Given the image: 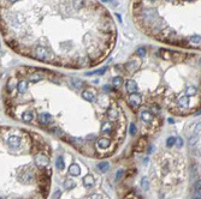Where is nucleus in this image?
Instances as JSON below:
<instances>
[{"mask_svg":"<svg viewBox=\"0 0 201 199\" xmlns=\"http://www.w3.org/2000/svg\"><path fill=\"white\" fill-rule=\"evenodd\" d=\"M98 168L101 170V172H107L109 169H110V164H109V162H106V161H104V162H100L99 164H98Z\"/></svg>","mask_w":201,"mask_h":199,"instance_id":"obj_20","label":"nucleus"},{"mask_svg":"<svg viewBox=\"0 0 201 199\" xmlns=\"http://www.w3.org/2000/svg\"><path fill=\"white\" fill-rule=\"evenodd\" d=\"M175 143H176L177 148H182V146H183V140H182V138H176Z\"/></svg>","mask_w":201,"mask_h":199,"instance_id":"obj_29","label":"nucleus"},{"mask_svg":"<svg viewBox=\"0 0 201 199\" xmlns=\"http://www.w3.org/2000/svg\"><path fill=\"white\" fill-rule=\"evenodd\" d=\"M6 143H8V145H9L11 149H16V148H18V146L21 145L22 139H21V137H20V136L12 134V136H10V137L8 138Z\"/></svg>","mask_w":201,"mask_h":199,"instance_id":"obj_5","label":"nucleus"},{"mask_svg":"<svg viewBox=\"0 0 201 199\" xmlns=\"http://www.w3.org/2000/svg\"><path fill=\"white\" fill-rule=\"evenodd\" d=\"M15 88H16V83H15V78L14 77H11L9 80H8V85H6V90H8V92H12L14 90H15Z\"/></svg>","mask_w":201,"mask_h":199,"instance_id":"obj_18","label":"nucleus"},{"mask_svg":"<svg viewBox=\"0 0 201 199\" xmlns=\"http://www.w3.org/2000/svg\"><path fill=\"white\" fill-rule=\"evenodd\" d=\"M56 167H57L58 169H60V170L64 169L65 163H64V160H63L62 157H58V158H57V161H56Z\"/></svg>","mask_w":201,"mask_h":199,"instance_id":"obj_22","label":"nucleus"},{"mask_svg":"<svg viewBox=\"0 0 201 199\" xmlns=\"http://www.w3.org/2000/svg\"><path fill=\"white\" fill-rule=\"evenodd\" d=\"M130 133H131L133 136L136 133V126H135V124H134V123L130 125Z\"/></svg>","mask_w":201,"mask_h":199,"instance_id":"obj_30","label":"nucleus"},{"mask_svg":"<svg viewBox=\"0 0 201 199\" xmlns=\"http://www.w3.org/2000/svg\"><path fill=\"white\" fill-rule=\"evenodd\" d=\"M71 82H72V85H74L76 89H81V88L83 86V82H82L81 79H78V78H72Z\"/></svg>","mask_w":201,"mask_h":199,"instance_id":"obj_21","label":"nucleus"},{"mask_svg":"<svg viewBox=\"0 0 201 199\" xmlns=\"http://www.w3.org/2000/svg\"><path fill=\"white\" fill-rule=\"evenodd\" d=\"M82 97L86 100V101H88V102H93L94 100H95V97H96V92L93 89H87V90H84L82 92Z\"/></svg>","mask_w":201,"mask_h":199,"instance_id":"obj_8","label":"nucleus"},{"mask_svg":"<svg viewBox=\"0 0 201 199\" xmlns=\"http://www.w3.org/2000/svg\"><path fill=\"white\" fill-rule=\"evenodd\" d=\"M96 145L100 148V149H103V150H106L111 146V138L110 137H105V138H99L96 140Z\"/></svg>","mask_w":201,"mask_h":199,"instance_id":"obj_7","label":"nucleus"},{"mask_svg":"<svg viewBox=\"0 0 201 199\" xmlns=\"http://www.w3.org/2000/svg\"><path fill=\"white\" fill-rule=\"evenodd\" d=\"M106 117L110 121H117L118 117H119V109L117 108V106L115 103H110L109 108L106 111Z\"/></svg>","mask_w":201,"mask_h":199,"instance_id":"obj_3","label":"nucleus"},{"mask_svg":"<svg viewBox=\"0 0 201 199\" xmlns=\"http://www.w3.org/2000/svg\"><path fill=\"white\" fill-rule=\"evenodd\" d=\"M0 29L10 46H41L50 54L57 49L88 54L90 60L107 54L117 34L99 0H0Z\"/></svg>","mask_w":201,"mask_h":199,"instance_id":"obj_1","label":"nucleus"},{"mask_svg":"<svg viewBox=\"0 0 201 199\" xmlns=\"http://www.w3.org/2000/svg\"><path fill=\"white\" fill-rule=\"evenodd\" d=\"M50 163L48 161V157L45 156L44 154H39L35 156V164L39 167V168H44L45 166H47Z\"/></svg>","mask_w":201,"mask_h":199,"instance_id":"obj_6","label":"nucleus"},{"mask_svg":"<svg viewBox=\"0 0 201 199\" xmlns=\"http://www.w3.org/2000/svg\"><path fill=\"white\" fill-rule=\"evenodd\" d=\"M74 186H75L74 180H71V179L65 180V182H64V187H65V188H74Z\"/></svg>","mask_w":201,"mask_h":199,"instance_id":"obj_26","label":"nucleus"},{"mask_svg":"<svg viewBox=\"0 0 201 199\" xmlns=\"http://www.w3.org/2000/svg\"><path fill=\"white\" fill-rule=\"evenodd\" d=\"M101 131L104 134H110L112 131H113V127H112V124L110 121H104L103 125H101Z\"/></svg>","mask_w":201,"mask_h":199,"instance_id":"obj_11","label":"nucleus"},{"mask_svg":"<svg viewBox=\"0 0 201 199\" xmlns=\"http://www.w3.org/2000/svg\"><path fill=\"white\" fill-rule=\"evenodd\" d=\"M69 173L71 175H74V176H78L81 174V169H80V167L77 164H71L70 169H69Z\"/></svg>","mask_w":201,"mask_h":199,"instance_id":"obj_16","label":"nucleus"},{"mask_svg":"<svg viewBox=\"0 0 201 199\" xmlns=\"http://www.w3.org/2000/svg\"><path fill=\"white\" fill-rule=\"evenodd\" d=\"M140 118H141V120H142L143 123L149 124V123L153 121V113H152L151 111H146V109H145V111H141Z\"/></svg>","mask_w":201,"mask_h":199,"instance_id":"obj_9","label":"nucleus"},{"mask_svg":"<svg viewBox=\"0 0 201 199\" xmlns=\"http://www.w3.org/2000/svg\"><path fill=\"white\" fill-rule=\"evenodd\" d=\"M94 185V176L93 175H86L83 177V186L84 187H92Z\"/></svg>","mask_w":201,"mask_h":199,"instance_id":"obj_13","label":"nucleus"},{"mask_svg":"<svg viewBox=\"0 0 201 199\" xmlns=\"http://www.w3.org/2000/svg\"><path fill=\"white\" fill-rule=\"evenodd\" d=\"M136 54H137L139 56H145V55L147 54V50H146V48H145V47H141V48H139V49H137Z\"/></svg>","mask_w":201,"mask_h":199,"instance_id":"obj_27","label":"nucleus"},{"mask_svg":"<svg viewBox=\"0 0 201 199\" xmlns=\"http://www.w3.org/2000/svg\"><path fill=\"white\" fill-rule=\"evenodd\" d=\"M197 140H199V136H197V133H196V134H194V136H191V137L189 138V145H190V146L195 145V144L197 143Z\"/></svg>","mask_w":201,"mask_h":199,"instance_id":"obj_25","label":"nucleus"},{"mask_svg":"<svg viewBox=\"0 0 201 199\" xmlns=\"http://www.w3.org/2000/svg\"><path fill=\"white\" fill-rule=\"evenodd\" d=\"M141 101H142V96H141V94H139V92L130 94L129 97H128V102L131 105L133 108H135V107H137L139 105H141Z\"/></svg>","mask_w":201,"mask_h":199,"instance_id":"obj_4","label":"nucleus"},{"mask_svg":"<svg viewBox=\"0 0 201 199\" xmlns=\"http://www.w3.org/2000/svg\"><path fill=\"white\" fill-rule=\"evenodd\" d=\"M34 119V114L32 112H23L22 113V120L24 123H32Z\"/></svg>","mask_w":201,"mask_h":199,"instance_id":"obj_15","label":"nucleus"},{"mask_svg":"<svg viewBox=\"0 0 201 199\" xmlns=\"http://www.w3.org/2000/svg\"><path fill=\"white\" fill-rule=\"evenodd\" d=\"M125 89H127V92H129V94H134V92H137L139 86H137V84H136L135 80L129 79V80L125 83Z\"/></svg>","mask_w":201,"mask_h":199,"instance_id":"obj_10","label":"nucleus"},{"mask_svg":"<svg viewBox=\"0 0 201 199\" xmlns=\"http://www.w3.org/2000/svg\"><path fill=\"white\" fill-rule=\"evenodd\" d=\"M145 146H146V140H145V139H140V140L137 142L136 146H135V150H136L137 152H142V151L145 150Z\"/></svg>","mask_w":201,"mask_h":199,"instance_id":"obj_19","label":"nucleus"},{"mask_svg":"<svg viewBox=\"0 0 201 199\" xmlns=\"http://www.w3.org/2000/svg\"><path fill=\"white\" fill-rule=\"evenodd\" d=\"M45 77L42 76V74H39V73H32L30 74V77H29V82H32V83H38V82H40L41 79H44Z\"/></svg>","mask_w":201,"mask_h":199,"instance_id":"obj_17","label":"nucleus"},{"mask_svg":"<svg viewBox=\"0 0 201 199\" xmlns=\"http://www.w3.org/2000/svg\"><path fill=\"white\" fill-rule=\"evenodd\" d=\"M141 187L143 188V191H148L149 188V182H148V179L147 177H143L141 180Z\"/></svg>","mask_w":201,"mask_h":199,"instance_id":"obj_24","label":"nucleus"},{"mask_svg":"<svg viewBox=\"0 0 201 199\" xmlns=\"http://www.w3.org/2000/svg\"><path fill=\"white\" fill-rule=\"evenodd\" d=\"M130 12L147 36L172 46L200 48V0H131Z\"/></svg>","mask_w":201,"mask_h":199,"instance_id":"obj_2","label":"nucleus"},{"mask_svg":"<svg viewBox=\"0 0 201 199\" xmlns=\"http://www.w3.org/2000/svg\"><path fill=\"white\" fill-rule=\"evenodd\" d=\"M197 92H199L197 86H195V85H190V86H188V88H187V90H185L184 95H187V96L191 97V96H196V95H197Z\"/></svg>","mask_w":201,"mask_h":199,"instance_id":"obj_12","label":"nucleus"},{"mask_svg":"<svg viewBox=\"0 0 201 199\" xmlns=\"http://www.w3.org/2000/svg\"><path fill=\"white\" fill-rule=\"evenodd\" d=\"M27 89H28V82L27 80H21L18 83V92L21 95H24L26 91H27Z\"/></svg>","mask_w":201,"mask_h":199,"instance_id":"obj_14","label":"nucleus"},{"mask_svg":"<svg viewBox=\"0 0 201 199\" xmlns=\"http://www.w3.org/2000/svg\"><path fill=\"white\" fill-rule=\"evenodd\" d=\"M123 175V169H119L118 173H117V179L116 180H121V176Z\"/></svg>","mask_w":201,"mask_h":199,"instance_id":"obj_31","label":"nucleus"},{"mask_svg":"<svg viewBox=\"0 0 201 199\" xmlns=\"http://www.w3.org/2000/svg\"><path fill=\"white\" fill-rule=\"evenodd\" d=\"M169 123H170V124H173V123H175V120H173V119H169Z\"/></svg>","mask_w":201,"mask_h":199,"instance_id":"obj_33","label":"nucleus"},{"mask_svg":"<svg viewBox=\"0 0 201 199\" xmlns=\"http://www.w3.org/2000/svg\"><path fill=\"white\" fill-rule=\"evenodd\" d=\"M59 195H60V191H57V192L54 193V198H56V197H59Z\"/></svg>","mask_w":201,"mask_h":199,"instance_id":"obj_32","label":"nucleus"},{"mask_svg":"<svg viewBox=\"0 0 201 199\" xmlns=\"http://www.w3.org/2000/svg\"><path fill=\"white\" fill-rule=\"evenodd\" d=\"M175 140H176V138H175V137H170V138H167V140H166V145H167V148L173 146Z\"/></svg>","mask_w":201,"mask_h":199,"instance_id":"obj_28","label":"nucleus"},{"mask_svg":"<svg viewBox=\"0 0 201 199\" xmlns=\"http://www.w3.org/2000/svg\"><path fill=\"white\" fill-rule=\"evenodd\" d=\"M123 84V78L122 77H115L113 79H112V85H115V86H121Z\"/></svg>","mask_w":201,"mask_h":199,"instance_id":"obj_23","label":"nucleus"}]
</instances>
